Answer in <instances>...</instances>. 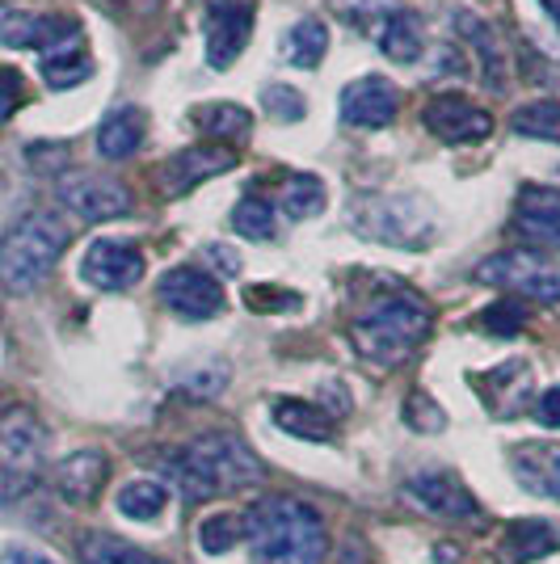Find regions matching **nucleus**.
Returning a JSON list of instances; mask_svg holds the SVG:
<instances>
[{"instance_id":"25","label":"nucleus","mask_w":560,"mask_h":564,"mask_svg":"<svg viewBox=\"0 0 560 564\" xmlns=\"http://www.w3.org/2000/svg\"><path fill=\"white\" fill-rule=\"evenodd\" d=\"M489 409L497 417H514V413H523L527 409V400H531V367L527 362H502L497 371L489 376Z\"/></svg>"},{"instance_id":"40","label":"nucleus","mask_w":560,"mask_h":564,"mask_svg":"<svg viewBox=\"0 0 560 564\" xmlns=\"http://www.w3.org/2000/svg\"><path fill=\"white\" fill-rule=\"evenodd\" d=\"M39 476H25V471H0V506H18L22 497L34 494Z\"/></svg>"},{"instance_id":"17","label":"nucleus","mask_w":560,"mask_h":564,"mask_svg":"<svg viewBox=\"0 0 560 564\" xmlns=\"http://www.w3.org/2000/svg\"><path fill=\"white\" fill-rule=\"evenodd\" d=\"M510 228L536 253H560V194H552V189H523Z\"/></svg>"},{"instance_id":"14","label":"nucleus","mask_w":560,"mask_h":564,"mask_svg":"<svg viewBox=\"0 0 560 564\" xmlns=\"http://www.w3.org/2000/svg\"><path fill=\"white\" fill-rule=\"evenodd\" d=\"M106 480H110V459H106V451L97 447H85V451H72L64 455L55 471H51V485H55V494L64 506L72 510H85V506H94L101 489H106Z\"/></svg>"},{"instance_id":"23","label":"nucleus","mask_w":560,"mask_h":564,"mask_svg":"<svg viewBox=\"0 0 560 564\" xmlns=\"http://www.w3.org/2000/svg\"><path fill=\"white\" fill-rule=\"evenodd\" d=\"M379 51L392 59V64H413L421 51H426V25L413 9H397L384 18L379 30Z\"/></svg>"},{"instance_id":"11","label":"nucleus","mask_w":560,"mask_h":564,"mask_svg":"<svg viewBox=\"0 0 560 564\" xmlns=\"http://www.w3.org/2000/svg\"><path fill=\"white\" fill-rule=\"evenodd\" d=\"M236 169V148H224V143H194V148H182L173 152L161 169H157V186H161L164 198H182L186 189L203 186L211 177Z\"/></svg>"},{"instance_id":"10","label":"nucleus","mask_w":560,"mask_h":564,"mask_svg":"<svg viewBox=\"0 0 560 564\" xmlns=\"http://www.w3.org/2000/svg\"><path fill=\"white\" fill-rule=\"evenodd\" d=\"M55 198H60V207H64V212L76 215V219H85V224L122 219V215L136 207L131 189L122 186V182H115V177H94V173L60 182Z\"/></svg>"},{"instance_id":"36","label":"nucleus","mask_w":560,"mask_h":564,"mask_svg":"<svg viewBox=\"0 0 560 564\" xmlns=\"http://www.w3.org/2000/svg\"><path fill=\"white\" fill-rule=\"evenodd\" d=\"M481 325L489 333H497V337H514V333L527 325V307H523V300H502V304L481 312Z\"/></svg>"},{"instance_id":"38","label":"nucleus","mask_w":560,"mask_h":564,"mask_svg":"<svg viewBox=\"0 0 560 564\" xmlns=\"http://www.w3.org/2000/svg\"><path fill=\"white\" fill-rule=\"evenodd\" d=\"M22 106H25V76L18 68H0V122H9Z\"/></svg>"},{"instance_id":"29","label":"nucleus","mask_w":560,"mask_h":564,"mask_svg":"<svg viewBox=\"0 0 560 564\" xmlns=\"http://www.w3.org/2000/svg\"><path fill=\"white\" fill-rule=\"evenodd\" d=\"M80 564H164L157 556H148L136 543L118 540V535H106V531H89L80 540Z\"/></svg>"},{"instance_id":"4","label":"nucleus","mask_w":560,"mask_h":564,"mask_svg":"<svg viewBox=\"0 0 560 564\" xmlns=\"http://www.w3.org/2000/svg\"><path fill=\"white\" fill-rule=\"evenodd\" d=\"M430 325H434L430 307L421 304L418 295L397 291V295L375 300V304L354 321L351 341H354V350L363 354L367 362H375V367H397V362H405V358L430 337Z\"/></svg>"},{"instance_id":"12","label":"nucleus","mask_w":560,"mask_h":564,"mask_svg":"<svg viewBox=\"0 0 560 564\" xmlns=\"http://www.w3.org/2000/svg\"><path fill=\"white\" fill-rule=\"evenodd\" d=\"M143 270L148 261L131 240H94L80 258V279L94 291H131L143 279Z\"/></svg>"},{"instance_id":"31","label":"nucleus","mask_w":560,"mask_h":564,"mask_svg":"<svg viewBox=\"0 0 560 564\" xmlns=\"http://www.w3.org/2000/svg\"><path fill=\"white\" fill-rule=\"evenodd\" d=\"M325 203H329V189L316 173H291L287 177V186H282V212L291 215V219H312V215L325 212Z\"/></svg>"},{"instance_id":"5","label":"nucleus","mask_w":560,"mask_h":564,"mask_svg":"<svg viewBox=\"0 0 560 564\" xmlns=\"http://www.w3.org/2000/svg\"><path fill=\"white\" fill-rule=\"evenodd\" d=\"M351 228L379 245L418 249L434 236V215L413 194H363L351 203Z\"/></svg>"},{"instance_id":"24","label":"nucleus","mask_w":560,"mask_h":564,"mask_svg":"<svg viewBox=\"0 0 560 564\" xmlns=\"http://www.w3.org/2000/svg\"><path fill=\"white\" fill-rule=\"evenodd\" d=\"M194 127L215 143H240L249 131H254V115L245 110V106H236V101H207V106H198L194 110Z\"/></svg>"},{"instance_id":"35","label":"nucleus","mask_w":560,"mask_h":564,"mask_svg":"<svg viewBox=\"0 0 560 564\" xmlns=\"http://www.w3.org/2000/svg\"><path fill=\"white\" fill-rule=\"evenodd\" d=\"M261 106H266V115L279 118V122H300L308 115V101L300 89H291V85H266L261 89Z\"/></svg>"},{"instance_id":"13","label":"nucleus","mask_w":560,"mask_h":564,"mask_svg":"<svg viewBox=\"0 0 560 564\" xmlns=\"http://www.w3.org/2000/svg\"><path fill=\"white\" fill-rule=\"evenodd\" d=\"M421 122H426V131H430L434 140H443V143H476L493 131L489 110L476 106V101H467L464 94L430 97L426 110H421Z\"/></svg>"},{"instance_id":"3","label":"nucleus","mask_w":560,"mask_h":564,"mask_svg":"<svg viewBox=\"0 0 560 564\" xmlns=\"http://www.w3.org/2000/svg\"><path fill=\"white\" fill-rule=\"evenodd\" d=\"M68 249V224L51 212L22 215L0 236V286L9 295H30L51 279Z\"/></svg>"},{"instance_id":"43","label":"nucleus","mask_w":560,"mask_h":564,"mask_svg":"<svg viewBox=\"0 0 560 564\" xmlns=\"http://www.w3.org/2000/svg\"><path fill=\"white\" fill-rule=\"evenodd\" d=\"M203 253H207V261L215 265V270H224V274H240V258H236L228 245H207Z\"/></svg>"},{"instance_id":"27","label":"nucleus","mask_w":560,"mask_h":564,"mask_svg":"<svg viewBox=\"0 0 560 564\" xmlns=\"http://www.w3.org/2000/svg\"><path fill=\"white\" fill-rule=\"evenodd\" d=\"M514 135H527V140L560 143V101L557 97H536V101H523L510 115Z\"/></svg>"},{"instance_id":"39","label":"nucleus","mask_w":560,"mask_h":564,"mask_svg":"<svg viewBox=\"0 0 560 564\" xmlns=\"http://www.w3.org/2000/svg\"><path fill=\"white\" fill-rule=\"evenodd\" d=\"M245 304L254 307V312H279V307H300V295L282 291V286H249Z\"/></svg>"},{"instance_id":"28","label":"nucleus","mask_w":560,"mask_h":564,"mask_svg":"<svg viewBox=\"0 0 560 564\" xmlns=\"http://www.w3.org/2000/svg\"><path fill=\"white\" fill-rule=\"evenodd\" d=\"M89 76H94V59H89V51L80 47V43H68V47L43 55V80H47V89H76Z\"/></svg>"},{"instance_id":"32","label":"nucleus","mask_w":560,"mask_h":564,"mask_svg":"<svg viewBox=\"0 0 560 564\" xmlns=\"http://www.w3.org/2000/svg\"><path fill=\"white\" fill-rule=\"evenodd\" d=\"M233 228L245 240H274L279 232V215H274V203L266 194H249L233 207Z\"/></svg>"},{"instance_id":"6","label":"nucleus","mask_w":560,"mask_h":564,"mask_svg":"<svg viewBox=\"0 0 560 564\" xmlns=\"http://www.w3.org/2000/svg\"><path fill=\"white\" fill-rule=\"evenodd\" d=\"M472 279L481 286L510 291L514 300H531V304H560V265L536 253V249H506L485 258Z\"/></svg>"},{"instance_id":"21","label":"nucleus","mask_w":560,"mask_h":564,"mask_svg":"<svg viewBox=\"0 0 560 564\" xmlns=\"http://www.w3.org/2000/svg\"><path fill=\"white\" fill-rule=\"evenodd\" d=\"M502 552L510 564H536L560 552V527L543 522V518H518L502 535Z\"/></svg>"},{"instance_id":"30","label":"nucleus","mask_w":560,"mask_h":564,"mask_svg":"<svg viewBox=\"0 0 560 564\" xmlns=\"http://www.w3.org/2000/svg\"><path fill=\"white\" fill-rule=\"evenodd\" d=\"M118 514L122 518H136V522H152V518L164 514V506H169V489H164L161 480H131V485H122L115 497Z\"/></svg>"},{"instance_id":"19","label":"nucleus","mask_w":560,"mask_h":564,"mask_svg":"<svg viewBox=\"0 0 560 564\" xmlns=\"http://www.w3.org/2000/svg\"><path fill=\"white\" fill-rule=\"evenodd\" d=\"M514 480L536 497L560 501V447L557 443H518L510 451Z\"/></svg>"},{"instance_id":"1","label":"nucleus","mask_w":560,"mask_h":564,"mask_svg":"<svg viewBox=\"0 0 560 564\" xmlns=\"http://www.w3.org/2000/svg\"><path fill=\"white\" fill-rule=\"evenodd\" d=\"M161 468L169 480L194 501H211V497L240 494V489H257L266 480V468L257 459L245 438H236L228 430H211L190 438L186 447L164 455Z\"/></svg>"},{"instance_id":"45","label":"nucleus","mask_w":560,"mask_h":564,"mask_svg":"<svg viewBox=\"0 0 560 564\" xmlns=\"http://www.w3.org/2000/svg\"><path fill=\"white\" fill-rule=\"evenodd\" d=\"M0 4H4V0H0Z\"/></svg>"},{"instance_id":"18","label":"nucleus","mask_w":560,"mask_h":564,"mask_svg":"<svg viewBox=\"0 0 560 564\" xmlns=\"http://www.w3.org/2000/svg\"><path fill=\"white\" fill-rule=\"evenodd\" d=\"M254 39V9L245 0L219 4L207 22V64L215 72H228L240 59V51Z\"/></svg>"},{"instance_id":"33","label":"nucleus","mask_w":560,"mask_h":564,"mask_svg":"<svg viewBox=\"0 0 560 564\" xmlns=\"http://www.w3.org/2000/svg\"><path fill=\"white\" fill-rule=\"evenodd\" d=\"M240 540H245V522L236 514H211L207 522L198 527V543H203L207 556H224V552H233Z\"/></svg>"},{"instance_id":"26","label":"nucleus","mask_w":560,"mask_h":564,"mask_svg":"<svg viewBox=\"0 0 560 564\" xmlns=\"http://www.w3.org/2000/svg\"><path fill=\"white\" fill-rule=\"evenodd\" d=\"M329 51V25L321 18H304L287 30L282 39V59L295 68H316Z\"/></svg>"},{"instance_id":"7","label":"nucleus","mask_w":560,"mask_h":564,"mask_svg":"<svg viewBox=\"0 0 560 564\" xmlns=\"http://www.w3.org/2000/svg\"><path fill=\"white\" fill-rule=\"evenodd\" d=\"M157 295L182 321H211V316L224 312V282L207 270H198V265H173L157 282Z\"/></svg>"},{"instance_id":"41","label":"nucleus","mask_w":560,"mask_h":564,"mask_svg":"<svg viewBox=\"0 0 560 564\" xmlns=\"http://www.w3.org/2000/svg\"><path fill=\"white\" fill-rule=\"evenodd\" d=\"M0 564H55L47 552H39V547H25V543H13V547H4L0 552Z\"/></svg>"},{"instance_id":"8","label":"nucleus","mask_w":560,"mask_h":564,"mask_svg":"<svg viewBox=\"0 0 560 564\" xmlns=\"http://www.w3.org/2000/svg\"><path fill=\"white\" fill-rule=\"evenodd\" d=\"M51 434L47 425L39 422L34 409L13 404L0 413V471H25V476H39L43 459H47Z\"/></svg>"},{"instance_id":"37","label":"nucleus","mask_w":560,"mask_h":564,"mask_svg":"<svg viewBox=\"0 0 560 564\" xmlns=\"http://www.w3.org/2000/svg\"><path fill=\"white\" fill-rule=\"evenodd\" d=\"M228 379H233V371H228V362H207V367L190 371L182 388H186L190 397H219V392L228 388Z\"/></svg>"},{"instance_id":"42","label":"nucleus","mask_w":560,"mask_h":564,"mask_svg":"<svg viewBox=\"0 0 560 564\" xmlns=\"http://www.w3.org/2000/svg\"><path fill=\"white\" fill-rule=\"evenodd\" d=\"M536 413H539V422L548 425V430H560V383H557V388H548V392L539 397Z\"/></svg>"},{"instance_id":"2","label":"nucleus","mask_w":560,"mask_h":564,"mask_svg":"<svg viewBox=\"0 0 560 564\" xmlns=\"http://www.w3.org/2000/svg\"><path fill=\"white\" fill-rule=\"evenodd\" d=\"M245 540L254 547V564H321L329 552L325 518L300 497H257L240 514Z\"/></svg>"},{"instance_id":"16","label":"nucleus","mask_w":560,"mask_h":564,"mask_svg":"<svg viewBox=\"0 0 560 564\" xmlns=\"http://www.w3.org/2000/svg\"><path fill=\"white\" fill-rule=\"evenodd\" d=\"M405 497L421 506L426 514L434 518H451V522H467V518L481 514V506H476V497L467 494L464 480H455L451 471H430V476H413L409 485H405Z\"/></svg>"},{"instance_id":"15","label":"nucleus","mask_w":560,"mask_h":564,"mask_svg":"<svg viewBox=\"0 0 560 564\" xmlns=\"http://www.w3.org/2000/svg\"><path fill=\"white\" fill-rule=\"evenodd\" d=\"M400 110V89L384 76H358L342 89V122L346 127H367V131H379V127H392Z\"/></svg>"},{"instance_id":"22","label":"nucleus","mask_w":560,"mask_h":564,"mask_svg":"<svg viewBox=\"0 0 560 564\" xmlns=\"http://www.w3.org/2000/svg\"><path fill=\"white\" fill-rule=\"evenodd\" d=\"M274 425L295 434V438H308V443H333L337 430H333V417H329L321 404L300 397L274 400Z\"/></svg>"},{"instance_id":"20","label":"nucleus","mask_w":560,"mask_h":564,"mask_svg":"<svg viewBox=\"0 0 560 564\" xmlns=\"http://www.w3.org/2000/svg\"><path fill=\"white\" fill-rule=\"evenodd\" d=\"M143 135H148V115L140 106H118L97 127V156L101 161H127L143 148Z\"/></svg>"},{"instance_id":"9","label":"nucleus","mask_w":560,"mask_h":564,"mask_svg":"<svg viewBox=\"0 0 560 564\" xmlns=\"http://www.w3.org/2000/svg\"><path fill=\"white\" fill-rule=\"evenodd\" d=\"M0 43L13 51L51 55V51L68 47V43H80V22L72 13H25V9H13V13H0Z\"/></svg>"},{"instance_id":"34","label":"nucleus","mask_w":560,"mask_h":564,"mask_svg":"<svg viewBox=\"0 0 560 564\" xmlns=\"http://www.w3.org/2000/svg\"><path fill=\"white\" fill-rule=\"evenodd\" d=\"M405 425L418 434H443L446 430V409L426 392H409L405 400Z\"/></svg>"},{"instance_id":"44","label":"nucleus","mask_w":560,"mask_h":564,"mask_svg":"<svg viewBox=\"0 0 560 564\" xmlns=\"http://www.w3.org/2000/svg\"><path fill=\"white\" fill-rule=\"evenodd\" d=\"M543 9H548V13H552V22L560 25V0H543Z\"/></svg>"}]
</instances>
